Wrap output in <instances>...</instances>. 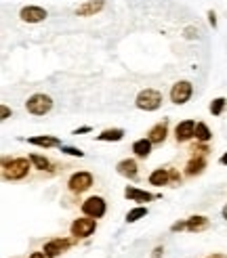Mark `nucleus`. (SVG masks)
Wrapping results in <instances>:
<instances>
[{
    "instance_id": "nucleus-1",
    "label": "nucleus",
    "mask_w": 227,
    "mask_h": 258,
    "mask_svg": "<svg viewBox=\"0 0 227 258\" xmlns=\"http://www.w3.org/2000/svg\"><path fill=\"white\" fill-rule=\"evenodd\" d=\"M3 172L7 180H21L30 172V160L15 158V160H5L3 162Z\"/></svg>"
},
{
    "instance_id": "nucleus-2",
    "label": "nucleus",
    "mask_w": 227,
    "mask_h": 258,
    "mask_svg": "<svg viewBox=\"0 0 227 258\" xmlns=\"http://www.w3.org/2000/svg\"><path fill=\"white\" fill-rule=\"evenodd\" d=\"M135 105L143 111H156L160 105H162V93L156 88H145L141 93L137 95L135 99Z\"/></svg>"
},
{
    "instance_id": "nucleus-3",
    "label": "nucleus",
    "mask_w": 227,
    "mask_h": 258,
    "mask_svg": "<svg viewBox=\"0 0 227 258\" xmlns=\"http://www.w3.org/2000/svg\"><path fill=\"white\" fill-rule=\"evenodd\" d=\"M25 109H28L32 115H44L53 109V99L44 93H36L25 101Z\"/></svg>"
},
{
    "instance_id": "nucleus-4",
    "label": "nucleus",
    "mask_w": 227,
    "mask_h": 258,
    "mask_svg": "<svg viewBox=\"0 0 227 258\" xmlns=\"http://www.w3.org/2000/svg\"><path fill=\"white\" fill-rule=\"evenodd\" d=\"M95 229H97V221L91 216H86V218H76V221L72 223L70 231H72V235L76 239H84V237H91L95 233Z\"/></svg>"
},
{
    "instance_id": "nucleus-5",
    "label": "nucleus",
    "mask_w": 227,
    "mask_h": 258,
    "mask_svg": "<svg viewBox=\"0 0 227 258\" xmlns=\"http://www.w3.org/2000/svg\"><path fill=\"white\" fill-rule=\"evenodd\" d=\"M192 93H194L192 82L181 80V82L173 84V88H171V101L175 103V105H185V103L192 99Z\"/></svg>"
},
{
    "instance_id": "nucleus-6",
    "label": "nucleus",
    "mask_w": 227,
    "mask_h": 258,
    "mask_svg": "<svg viewBox=\"0 0 227 258\" xmlns=\"http://www.w3.org/2000/svg\"><path fill=\"white\" fill-rule=\"evenodd\" d=\"M74 241H76V237H72V239H68V237H57V239H50V241H46L44 243V254L48 256V258H57L59 254H63V252H68L72 246H74Z\"/></svg>"
},
{
    "instance_id": "nucleus-7",
    "label": "nucleus",
    "mask_w": 227,
    "mask_h": 258,
    "mask_svg": "<svg viewBox=\"0 0 227 258\" xmlns=\"http://www.w3.org/2000/svg\"><path fill=\"white\" fill-rule=\"evenodd\" d=\"M105 210H107L105 200L99 198V196L88 198V200L82 204V212H84L86 216H91V218H101V216L105 214Z\"/></svg>"
},
{
    "instance_id": "nucleus-8",
    "label": "nucleus",
    "mask_w": 227,
    "mask_h": 258,
    "mask_svg": "<svg viewBox=\"0 0 227 258\" xmlns=\"http://www.w3.org/2000/svg\"><path fill=\"white\" fill-rule=\"evenodd\" d=\"M91 185H93V174L91 172H76V174L70 176V183H68L72 193H84L86 189H91Z\"/></svg>"
},
{
    "instance_id": "nucleus-9",
    "label": "nucleus",
    "mask_w": 227,
    "mask_h": 258,
    "mask_svg": "<svg viewBox=\"0 0 227 258\" xmlns=\"http://www.w3.org/2000/svg\"><path fill=\"white\" fill-rule=\"evenodd\" d=\"M19 17H21V21H25V23H40V21H44V19L48 17V13H46V9H42V7L30 5V7H23V9L19 11Z\"/></svg>"
},
{
    "instance_id": "nucleus-10",
    "label": "nucleus",
    "mask_w": 227,
    "mask_h": 258,
    "mask_svg": "<svg viewBox=\"0 0 227 258\" xmlns=\"http://www.w3.org/2000/svg\"><path fill=\"white\" fill-rule=\"evenodd\" d=\"M196 137V122L194 120H183L175 128V139L177 143H187L189 139Z\"/></svg>"
},
{
    "instance_id": "nucleus-11",
    "label": "nucleus",
    "mask_w": 227,
    "mask_h": 258,
    "mask_svg": "<svg viewBox=\"0 0 227 258\" xmlns=\"http://www.w3.org/2000/svg\"><path fill=\"white\" fill-rule=\"evenodd\" d=\"M103 9H105V0H88V3H84L76 9V15L78 17H93Z\"/></svg>"
},
{
    "instance_id": "nucleus-12",
    "label": "nucleus",
    "mask_w": 227,
    "mask_h": 258,
    "mask_svg": "<svg viewBox=\"0 0 227 258\" xmlns=\"http://www.w3.org/2000/svg\"><path fill=\"white\" fill-rule=\"evenodd\" d=\"M124 198L129 202H137V204H143V202H151L156 196H151L149 191H143V189H137V187H126L124 189Z\"/></svg>"
},
{
    "instance_id": "nucleus-13",
    "label": "nucleus",
    "mask_w": 227,
    "mask_h": 258,
    "mask_svg": "<svg viewBox=\"0 0 227 258\" xmlns=\"http://www.w3.org/2000/svg\"><path fill=\"white\" fill-rule=\"evenodd\" d=\"M166 135H168V122L164 120V122H160V124H156L154 128H151L147 139H149L154 145H160V143H164V141H166Z\"/></svg>"
},
{
    "instance_id": "nucleus-14",
    "label": "nucleus",
    "mask_w": 227,
    "mask_h": 258,
    "mask_svg": "<svg viewBox=\"0 0 227 258\" xmlns=\"http://www.w3.org/2000/svg\"><path fill=\"white\" fill-rule=\"evenodd\" d=\"M149 185H154V187L171 185V168H156L149 174Z\"/></svg>"
},
{
    "instance_id": "nucleus-15",
    "label": "nucleus",
    "mask_w": 227,
    "mask_h": 258,
    "mask_svg": "<svg viewBox=\"0 0 227 258\" xmlns=\"http://www.w3.org/2000/svg\"><path fill=\"white\" fill-rule=\"evenodd\" d=\"M204 168H206V160L200 158V156H196V158H192V160L187 162L185 174H187V176H198V174L204 172Z\"/></svg>"
},
{
    "instance_id": "nucleus-16",
    "label": "nucleus",
    "mask_w": 227,
    "mask_h": 258,
    "mask_svg": "<svg viewBox=\"0 0 227 258\" xmlns=\"http://www.w3.org/2000/svg\"><path fill=\"white\" fill-rule=\"evenodd\" d=\"M210 227V221L206 216H189L187 218V231L192 233H200V231H206Z\"/></svg>"
},
{
    "instance_id": "nucleus-17",
    "label": "nucleus",
    "mask_w": 227,
    "mask_h": 258,
    "mask_svg": "<svg viewBox=\"0 0 227 258\" xmlns=\"http://www.w3.org/2000/svg\"><path fill=\"white\" fill-rule=\"evenodd\" d=\"M28 143L30 145H36V147H44V149L46 147H61L63 145L57 137H46V135L44 137H30Z\"/></svg>"
},
{
    "instance_id": "nucleus-18",
    "label": "nucleus",
    "mask_w": 227,
    "mask_h": 258,
    "mask_svg": "<svg viewBox=\"0 0 227 258\" xmlns=\"http://www.w3.org/2000/svg\"><path fill=\"white\" fill-rule=\"evenodd\" d=\"M151 141L149 139H139V141H135L133 143V151H135V156L137 158H149V153H151Z\"/></svg>"
},
{
    "instance_id": "nucleus-19",
    "label": "nucleus",
    "mask_w": 227,
    "mask_h": 258,
    "mask_svg": "<svg viewBox=\"0 0 227 258\" xmlns=\"http://www.w3.org/2000/svg\"><path fill=\"white\" fill-rule=\"evenodd\" d=\"M118 172H120L122 176H126V178H137V174H139L137 162H135V160H122V162L118 164Z\"/></svg>"
},
{
    "instance_id": "nucleus-20",
    "label": "nucleus",
    "mask_w": 227,
    "mask_h": 258,
    "mask_svg": "<svg viewBox=\"0 0 227 258\" xmlns=\"http://www.w3.org/2000/svg\"><path fill=\"white\" fill-rule=\"evenodd\" d=\"M124 139V131L122 128H107V131H103L101 135H97V141H103V143H109V141H122Z\"/></svg>"
},
{
    "instance_id": "nucleus-21",
    "label": "nucleus",
    "mask_w": 227,
    "mask_h": 258,
    "mask_svg": "<svg viewBox=\"0 0 227 258\" xmlns=\"http://www.w3.org/2000/svg\"><path fill=\"white\" fill-rule=\"evenodd\" d=\"M210 139H212L210 128H208L204 122H198V124H196V141H200V143H208Z\"/></svg>"
},
{
    "instance_id": "nucleus-22",
    "label": "nucleus",
    "mask_w": 227,
    "mask_h": 258,
    "mask_svg": "<svg viewBox=\"0 0 227 258\" xmlns=\"http://www.w3.org/2000/svg\"><path fill=\"white\" fill-rule=\"evenodd\" d=\"M147 208H143V206H137V208H133L129 214H126V223H137V221H141V218L147 216Z\"/></svg>"
},
{
    "instance_id": "nucleus-23",
    "label": "nucleus",
    "mask_w": 227,
    "mask_h": 258,
    "mask_svg": "<svg viewBox=\"0 0 227 258\" xmlns=\"http://www.w3.org/2000/svg\"><path fill=\"white\" fill-rule=\"evenodd\" d=\"M30 162L36 166L38 170H50V162H48L44 156H40V153H32V156H30Z\"/></svg>"
},
{
    "instance_id": "nucleus-24",
    "label": "nucleus",
    "mask_w": 227,
    "mask_h": 258,
    "mask_svg": "<svg viewBox=\"0 0 227 258\" xmlns=\"http://www.w3.org/2000/svg\"><path fill=\"white\" fill-rule=\"evenodd\" d=\"M225 107H227V99L225 97H217L210 103V113L212 115H221L225 111Z\"/></svg>"
},
{
    "instance_id": "nucleus-25",
    "label": "nucleus",
    "mask_w": 227,
    "mask_h": 258,
    "mask_svg": "<svg viewBox=\"0 0 227 258\" xmlns=\"http://www.w3.org/2000/svg\"><path fill=\"white\" fill-rule=\"evenodd\" d=\"M61 151L68 153V156H74V158H82L84 151H80L78 147H70V145H61Z\"/></svg>"
},
{
    "instance_id": "nucleus-26",
    "label": "nucleus",
    "mask_w": 227,
    "mask_h": 258,
    "mask_svg": "<svg viewBox=\"0 0 227 258\" xmlns=\"http://www.w3.org/2000/svg\"><path fill=\"white\" fill-rule=\"evenodd\" d=\"M183 36L187 38V40H194V38H198V30L192 28V25H187V28L183 30Z\"/></svg>"
},
{
    "instance_id": "nucleus-27",
    "label": "nucleus",
    "mask_w": 227,
    "mask_h": 258,
    "mask_svg": "<svg viewBox=\"0 0 227 258\" xmlns=\"http://www.w3.org/2000/svg\"><path fill=\"white\" fill-rule=\"evenodd\" d=\"M183 229H187V221H179V223L171 225V231H173V233H177V231H183Z\"/></svg>"
},
{
    "instance_id": "nucleus-28",
    "label": "nucleus",
    "mask_w": 227,
    "mask_h": 258,
    "mask_svg": "<svg viewBox=\"0 0 227 258\" xmlns=\"http://www.w3.org/2000/svg\"><path fill=\"white\" fill-rule=\"evenodd\" d=\"M181 183V174L171 168V185H179Z\"/></svg>"
},
{
    "instance_id": "nucleus-29",
    "label": "nucleus",
    "mask_w": 227,
    "mask_h": 258,
    "mask_svg": "<svg viewBox=\"0 0 227 258\" xmlns=\"http://www.w3.org/2000/svg\"><path fill=\"white\" fill-rule=\"evenodd\" d=\"M9 115H11V109L7 105L0 107V120H9Z\"/></svg>"
},
{
    "instance_id": "nucleus-30",
    "label": "nucleus",
    "mask_w": 227,
    "mask_h": 258,
    "mask_svg": "<svg viewBox=\"0 0 227 258\" xmlns=\"http://www.w3.org/2000/svg\"><path fill=\"white\" fill-rule=\"evenodd\" d=\"M208 23L212 28H217V15H214V11H208Z\"/></svg>"
},
{
    "instance_id": "nucleus-31",
    "label": "nucleus",
    "mask_w": 227,
    "mask_h": 258,
    "mask_svg": "<svg viewBox=\"0 0 227 258\" xmlns=\"http://www.w3.org/2000/svg\"><path fill=\"white\" fill-rule=\"evenodd\" d=\"M84 133H91V126H80V128H76L72 135H84Z\"/></svg>"
},
{
    "instance_id": "nucleus-32",
    "label": "nucleus",
    "mask_w": 227,
    "mask_h": 258,
    "mask_svg": "<svg viewBox=\"0 0 227 258\" xmlns=\"http://www.w3.org/2000/svg\"><path fill=\"white\" fill-rule=\"evenodd\" d=\"M162 252H164V248H162V246H156V248H154V254H151V258H162Z\"/></svg>"
},
{
    "instance_id": "nucleus-33",
    "label": "nucleus",
    "mask_w": 227,
    "mask_h": 258,
    "mask_svg": "<svg viewBox=\"0 0 227 258\" xmlns=\"http://www.w3.org/2000/svg\"><path fill=\"white\" fill-rule=\"evenodd\" d=\"M30 258H48V256H46L44 252H32V254H30Z\"/></svg>"
},
{
    "instance_id": "nucleus-34",
    "label": "nucleus",
    "mask_w": 227,
    "mask_h": 258,
    "mask_svg": "<svg viewBox=\"0 0 227 258\" xmlns=\"http://www.w3.org/2000/svg\"><path fill=\"white\" fill-rule=\"evenodd\" d=\"M223 166H227V153H223V156H221V160H219Z\"/></svg>"
},
{
    "instance_id": "nucleus-35",
    "label": "nucleus",
    "mask_w": 227,
    "mask_h": 258,
    "mask_svg": "<svg viewBox=\"0 0 227 258\" xmlns=\"http://www.w3.org/2000/svg\"><path fill=\"white\" fill-rule=\"evenodd\" d=\"M208 258H225L223 254H214V256H208Z\"/></svg>"
},
{
    "instance_id": "nucleus-36",
    "label": "nucleus",
    "mask_w": 227,
    "mask_h": 258,
    "mask_svg": "<svg viewBox=\"0 0 227 258\" xmlns=\"http://www.w3.org/2000/svg\"><path fill=\"white\" fill-rule=\"evenodd\" d=\"M223 218H225V221H227V206H225V208H223Z\"/></svg>"
}]
</instances>
